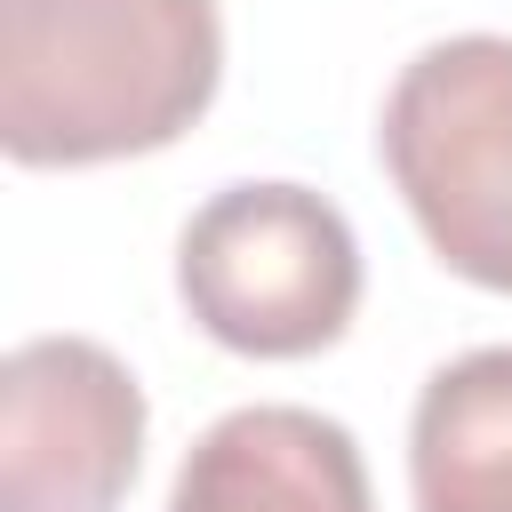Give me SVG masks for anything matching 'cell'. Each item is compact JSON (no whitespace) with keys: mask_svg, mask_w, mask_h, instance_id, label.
Returning <instances> with one entry per match:
<instances>
[{"mask_svg":"<svg viewBox=\"0 0 512 512\" xmlns=\"http://www.w3.org/2000/svg\"><path fill=\"white\" fill-rule=\"evenodd\" d=\"M216 80V0H0V144L24 168L160 152Z\"/></svg>","mask_w":512,"mask_h":512,"instance_id":"obj_1","label":"cell"},{"mask_svg":"<svg viewBox=\"0 0 512 512\" xmlns=\"http://www.w3.org/2000/svg\"><path fill=\"white\" fill-rule=\"evenodd\" d=\"M184 312L248 360H304L360 312V240L312 184H224L176 240Z\"/></svg>","mask_w":512,"mask_h":512,"instance_id":"obj_2","label":"cell"},{"mask_svg":"<svg viewBox=\"0 0 512 512\" xmlns=\"http://www.w3.org/2000/svg\"><path fill=\"white\" fill-rule=\"evenodd\" d=\"M376 152L432 256L512 296V40L456 32L416 48L384 96Z\"/></svg>","mask_w":512,"mask_h":512,"instance_id":"obj_3","label":"cell"},{"mask_svg":"<svg viewBox=\"0 0 512 512\" xmlns=\"http://www.w3.org/2000/svg\"><path fill=\"white\" fill-rule=\"evenodd\" d=\"M144 464V384L96 336L0 360V512H120Z\"/></svg>","mask_w":512,"mask_h":512,"instance_id":"obj_4","label":"cell"},{"mask_svg":"<svg viewBox=\"0 0 512 512\" xmlns=\"http://www.w3.org/2000/svg\"><path fill=\"white\" fill-rule=\"evenodd\" d=\"M168 512H376L360 440L296 400L216 416L168 488Z\"/></svg>","mask_w":512,"mask_h":512,"instance_id":"obj_5","label":"cell"},{"mask_svg":"<svg viewBox=\"0 0 512 512\" xmlns=\"http://www.w3.org/2000/svg\"><path fill=\"white\" fill-rule=\"evenodd\" d=\"M416 512H512V344L424 376L408 416Z\"/></svg>","mask_w":512,"mask_h":512,"instance_id":"obj_6","label":"cell"}]
</instances>
